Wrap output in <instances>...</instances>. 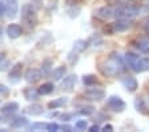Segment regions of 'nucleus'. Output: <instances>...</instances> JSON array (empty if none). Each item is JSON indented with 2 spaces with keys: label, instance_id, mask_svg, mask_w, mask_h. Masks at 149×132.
<instances>
[{
  "label": "nucleus",
  "instance_id": "nucleus-26",
  "mask_svg": "<svg viewBox=\"0 0 149 132\" xmlns=\"http://www.w3.org/2000/svg\"><path fill=\"white\" fill-rule=\"evenodd\" d=\"M83 83L85 85H93V84H96L97 83V79L95 75H85L83 78Z\"/></svg>",
  "mask_w": 149,
  "mask_h": 132
},
{
  "label": "nucleus",
  "instance_id": "nucleus-39",
  "mask_svg": "<svg viewBox=\"0 0 149 132\" xmlns=\"http://www.w3.org/2000/svg\"><path fill=\"white\" fill-rule=\"evenodd\" d=\"M144 29H145V32H146V34L149 35V22H148V23H146V24H145V28H144Z\"/></svg>",
  "mask_w": 149,
  "mask_h": 132
},
{
  "label": "nucleus",
  "instance_id": "nucleus-12",
  "mask_svg": "<svg viewBox=\"0 0 149 132\" xmlns=\"http://www.w3.org/2000/svg\"><path fill=\"white\" fill-rule=\"evenodd\" d=\"M130 27V22L128 19H118L112 24V31L113 32H123Z\"/></svg>",
  "mask_w": 149,
  "mask_h": 132
},
{
  "label": "nucleus",
  "instance_id": "nucleus-40",
  "mask_svg": "<svg viewBox=\"0 0 149 132\" xmlns=\"http://www.w3.org/2000/svg\"><path fill=\"white\" fill-rule=\"evenodd\" d=\"M61 128H63V129H65V131H71V129H72V128H71V127H69V126H63Z\"/></svg>",
  "mask_w": 149,
  "mask_h": 132
},
{
  "label": "nucleus",
  "instance_id": "nucleus-31",
  "mask_svg": "<svg viewBox=\"0 0 149 132\" xmlns=\"http://www.w3.org/2000/svg\"><path fill=\"white\" fill-rule=\"evenodd\" d=\"M43 128H47V124L44 123H35L31 126V129H43Z\"/></svg>",
  "mask_w": 149,
  "mask_h": 132
},
{
  "label": "nucleus",
  "instance_id": "nucleus-42",
  "mask_svg": "<svg viewBox=\"0 0 149 132\" xmlns=\"http://www.w3.org/2000/svg\"><path fill=\"white\" fill-rule=\"evenodd\" d=\"M137 1H140V0H128V3H137Z\"/></svg>",
  "mask_w": 149,
  "mask_h": 132
},
{
  "label": "nucleus",
  "instance_id": "nucleus-17",
  "mask_svg": "<svg viewBox=\"0 0 149 132\" xmlns=\"http://www.w3.org/2000/svg\"><path fill=\"white\" fill-rule=\"evenodd\" d=\"M67 103H68V98H59V99H56V100L49 101L48 103V108L49 110H56V108H60L63 105H65Z\"/></svg>",
  "mask_w": 149,
  "mask_h": 132
},
{
  "label": "nucleus",
  "instance_id": "nucleus-27",
  "mask_svg": "<svg viewBox=\"0 0 149 132\" xmlns=\"http://www.w3.org/2000/svg\"><path fill=\"white\" fill-rule=\"evenodd\" d=\"M136 108H137V111L145 113L146 104H145V101H144V99H137V100H136Z\"/></svg>",
  "mask_w": 149,
  "mask_h": 132
},
{
  "label": "nucleus",
  "instance_id": "nucleus-36",
  "mask_svg": "<svg viewBox=\"0 0 149 132\" xmlns=\"http://www.w3.org/2000/svg\"><path fill=\"white\" fill-rule=\"evenodd\" d=\"M72 116H73L72 113H65V115H61V119L63 120H68V119H71Z\"/></svg>",
  "mask_w": 149,
  "mask_h": 132
},
{
  "label": "nucleus",
  "instance_id": "nucleus-23",
  "mask_svg": "<svg viewBox=\"0 0 149 132\" xmlns=\"http://www.w3.org/2000/svg\"><path fill=\"white\" fill-rule=\"evenodd\" d=\"M28 124V120L25 117H16L12 123H11V127L12 128H20V127H25Z\"/></svg>",
  "mask_w": 149,
  "mask_h": 132
},
{
  "label": "nucleus",
  "instance_id": "nucleus-2",
  "mask_svg": "<svg viewBox=\"0 0 149 132\" xmlns=\"http://www.w3.org/2000/svg\"><path fill=\"white\" fill-rule=\"evenodd\" d=\"M22 22L24 23L27 27L33 28L37 24V15H36V10L32 6H23L22 8Z\"/></svg>",
  "mask_w": 149,
  "mask_h": 132
},
{
  "label": "nucleus",
  "instance_id": "nucleus-8",
  "mask_svg": "<svg viewBox=\"0 0 149 132\" xmlns=\"http://www.w3.org/2000/svg\"><path fill=\"white\" fill-rule=\"evenodd\" d=\"M76 82H77V76L76 75H68L67 78H64V80H63L61 88L67 92H71L72 89H73L74 84H76Z\"/></svg>",
  "mask_w": 149,
  "mask_h": 132
},
{
  "label": "nucleus",
  "instance_id": "nucleus-4",
  "mask_svg": "<svg viewBox=\"0 0 149 132\" xmlns=\"http://www.w3.org/2000/svg\"><path fill=\"white\" fill-rule=\"evenodd\" d=\"M107 105L111 108L112 111H115V112H123V111L127 108L125 105L124 100L120 98V96H109L108 98V101H107Z\"/></svg>",
  "mask_w": 149,
  "mask_h": 132
},
{
  "label": "nucleus",
  "instance_id": "nucleus-32",
  "mask_svg": "<svg viewBox=\"0 0 149 132\" xmlns=\"http://www.w3.org/2000/svg\"><path fill=\"white\" fill-rule=\"evenodd\" d=\"M60 127L56 124V123H51V124H47V129L48 131H51V132H55V131H57Z\"/></svg>",
  "mask_w": 149,
  "mask_h": 132
},
{
  "label": "nucleus",
  "instance_id": "nucleus-7",
  "mask_svg": "<svg viewBox=\"0 0 149 132\" xmlns=\"http://www.w3.org/2000/svg\"><path fill=\"white\" fill-rule=\"evenodd\" d=\"M121 84L124 85V88L129 92H134L137 88H139V83H137V80L134 78H132V76H125V78H123Z\"/></svg>",
  "mask_w": 149,
  "mask_h": 132
},
{
  "label": "nucleus",
  "instance_id": "nucleus-13",
  "mask_svg": "<svg viewBox=\"0 0 149 132\" xmlns=\"http://www.w3.org/2000/svg\"><path fill=\"white\" fill-rule=\"evenodd\" d=\"M132 69L136 71V72H144V71H148L149 69V57L139 59L136 61V64L132 67Z\"/></svg>",
  "mask_w": 149,
  "mask_h": 132
},
{
  "label": "nucleus",
  "instance_id": "nucleus-16",
  "mask_svg": "<svg viewBox=\"0 0 149 132\" xmlns=\"http://www.w3.org/2000/svg\"><path fill=\"white\" fill-rule=\"evenodd\" d=\"M134 47L139 48L141 52H145V54H148V52H149V39L148 38L139 39L137 41H134Z\"/></svg>",
  "mask_w": 149,
  "mask_h": 132
},
{
  "label": "nucleus",
  "instance_id": "nucleus-6",
  "mask_svg": "<svg viewBox=\"0 0 149 132\" xmlns=\"http://www.w3.org/2000/svg\"><path fill=\"white\" fill-rule=\"evenodd\" d=\"M6 12L8 17L13 19L19 12V3L17 0H6Z\"/></svg>",
  "mask_w": 149,
  "mask_h": 132
},
{
  "label": "nucleus",
  "instance_id": "nucleus-22",
  "mask_svg": "<svg viewBox=\"0 0 149 132\" xmlns=\"http://www.w3.org/2000/svg\"><path fill=\"white\" fill-rule=\"evenodd\" d=\"M53 84L52 83H45V84H43L41 85L37 91H39V95H48V94H51V92L53 91Z\"/></svg>",
  "mask_w": 149,
  "mask_h": 132
},
{
  "label": "nucleus",
  "instance_id": "nucleus-43",
  "mask_svg": "<svg viewBox=\"0 0 149 132\" xmlns=\"http://www.w3.org/2000/svg\"><path fill=\"white\" fill-rule=\"evenodd\" d=\"M107 1H109V3H115L116 0H107Z\"/></svg>",
  "mask_w": 149,
  "mask_h": 132
},
{
  "label": "nucleus",
  "instance_id": "nucleus-21",
  "mask_svg": "<svg viewBox=\"0 0 149 132\" xmlns=\"http://www.w3.org/2000/svg\"><path fill=\"white\" fill-rule=\"evenodd\" d=\"M137 60H139V56H137L134 52H127V54H125V61L128 63V66H129L130 68L136 64Z\"/></svg>",
  "mask_w": 149,
  "mask_h": 132
},
{
  "label": "nucleus",
  "instance_id": "nucleus-28",
  "mask_svg": "<svg viewBox=\"0 0 149 132\" xmlns=\"http://www.w3.org/2000/svg\"><path fill=\"white\" fill-rule=\"evenodd\" d=\"M93 111H95V108L92 107V105H89V107H84V108H81L80 111H79V113L80 115H92L93 113Z\"/></svg>",
  "mask_w": 149,
  "mask_h": 132
},
{
  "label": "nucleus",
  "instance_id": "nucleus-9",
  "mask_svg": "<svg viewBox=\"0 0 149 132\" xmlns=\"http://www.w3.org/2000/svg\"><path fill=\"white\" fill-rule=\"evenodd\" d=\"M96 15L99 16L100 19L108 20V19H111V17H113V16H115V10H113L112 7H109V6H105V7L99 8V10H97V12H96Z\"/></svg>",
  "mask_w": 149,
  "mask_h": 132
},
{
  "label": "nucleus",
  "instance_id": "nucleus-3",
  "mask_svg": "<svg viewBox=\"0 0 149 132\" xmlns=\"http://www.w3.org/2000/svg\"><path fill=\"white\" fill-rule=\"evenodd\" d=\"M139 13L140 8L137 6H120L115 10V16H117L120 19H129V17H133Z\"/></svg>",
  "mask_w": 149,
  "mask_h": 132
},
{
  "label": "nucleus",
  "instance_id": "nucleus-30",
  "mask_svg": "<svg viewBox=\"0 0 149 132\" xmlns=\"http://www.w3.org/2000/svg\"><path fill=\"white\" fill-rule=\"evenodd\" d=\"M74 127H76L77 129H85L87 128V120H79Z\"/></svg>",
  "mask_w": 149,
  "mask_h": 132
},
{
  "label": "nucleus",
  "instance_id": "nucleus-5",
  "mask_svg": "<svg viewBox=\"0 0 149 132\" xmlns=\"http://www.w3.org/2000/svg\"><path fill=\"white\" fill-rule=\"evenodd\" d=\"M85 96H87L89 100H96V101H100L102 99L105 98V92L100 89V88H89L85 91Z\"/></svg>",
  "mask_w": 149,
  "mask_h": 132
},
{
  "label": "nucleus",
  "instance_id": "nucleus-15",
  "mask_svg": "<svg viewBox=\"0 0 149 132\" xmlns=\"http://www.w3.org/2000/svg\"><path fill=\"white\" fill-rule=\"evenodd\" d=\"M17 110H19V104L16 103V101H9V103L1 105V108H0V112L3 113V115H8V113L16 112Z\"/></svg>",
  "mask_w": 149,
  "mask_h": 132
},
{
  "label": "nucleus",
  "instance_id": "nucleus-38",
  "mask_svg": "<svg viewBox=\"0 0 149 132\" xmlns=\"http://www.w3.org/2000/svg\"><path fill=\"white\" fill-rule=\"evenodd\" d=\"M99 126H97V124H95V126H92V127H91V128H89V131L91 132H97V131H99Z\"/></svg>",
  "mask_w": 149,
  "mask_h": 132
},
{
  "label": "nucleus",
  "instance_id": "nucleus-14",
  "mask_svg": "<svg viewBox=\"0 0 149 132\" xmlns=\"http://www.w3.org/2000/svg\"><path fill=\"white\" fill-rule=\"evenodd\" d=\"M23 29L19 24H9L8 28H7V34H8L9 39H17L20 35H22Z\"/></svg>",
  "mask_w": 149,
  "mask_h": 132
},
{
  "label": "nucleus",
  "instance_id": "nucleus-41",
  "mask_svg": "<svg viewBox=\"0 0 149 132\" xmlns=\"http://www.w3.org/2000/svg\"><path fill=\"white\" fill-rule=\"evenodd\" d=\"M4 59H6V54H0V63H1Z\"/></svg>",
  "mask_w": 149,
  "mask_h": 132
},
{
  "label": "nucleus",
  "instance_id": "nucleus-34",
  "mask_svg": "<svg viewBox=\"0 0 149 132\" xmlns=\"http://www.w3.org/2000/svg\"><path fill=\"white\" fill-rule=\"evenodd\" d=\"M4 13H6V3L0 1V17H3Z\"/></svg>",
  "mask_w": 149,
  "mask_h": 132
},
{
  "label": "nucleus",
  "instance_id": "nucleus-1",
  "mask_svg": "<svg viewBox=\"0 0 149 132\" xmlns=\"http://www.w3.org/2000/svg\"><path fill=\"white\" fill-rule=\"evenodd\" d=\"M124 60L117 52H112L109 55V59L105 61H101L99 64V69L100 72L104 76H108V78H113L116 76L118 72H121L124 69Z\"/></svg>",
  "mask_w": 149,
  "mask_h": 132
},
{
  "label": "nucleus",
  "instance_id": "nucleus-33",
  "mask_svg": "<svg viewBox=\"0 0 149 132\" xmlns=\"http://www.w3.org/2000/svg\"><path fill=\"white\" fill-rule=\"evenodd\" d=\"M9 64H11V63H9L8 60H6V59H4L3 61L0 63V71H6V69H7V67H8Z\"/></svg>",
  "mask_w": 149,
  "mask_h": 132
},
{
  "label": "nucleus",
  "instance_id": "nucleus-25",
  "mask_svg": "<svg viewBox=\"0 0 149 132\" xmlns=\"http://www.w3.org/2000/svg\"><path fill=\"white\" fill-rule=\"evenodd\" d=\"M37 95H39V91H36L35 88H25L24 89V96L27 100H32V99H36Z\"/></svg>",
  "mask_w": 149,
  "mask_h": 132
},
{
  "label": "nucleus",
  "instance_id": "nucleus-11",
  "mask_svg": "<svg viewBox=\"0 0 149 132\" xmlns=\"http://www.w3.org/2000/svg\"><path fill=\"white\" fill-rule=\"evenodd\" d=\"M40 78H41V72L36 68H29L27 72H25V80H27L28 83H32V84L39 82Z\"/></svg>",
  "mask_w": 149,
  "mask_h": 132
},
{
  "label": "nucleus",
  "instance_id": "nucleus-29",
  "mask_svg": "<svg viewBox=\"0 0 149 132\" xmlns=\"http://www.w3.org/2000/svg\"><path fill=\"white\" fill-rule=\"evenodd\" d=\"M31 6L33 7L36 11H39V10H41V8H43V3H41V0H32Z\"/></svg>",
  "mask_w": 149,
  "mask_h": 132
},
{
  "label": "nucleus",
  "instance_id": "nucleus-19",
  "mask_svg": "<svg viewBox=\"0 0 149 132\" xmlns=\"http://www.w3.org/2000/svg\"><path fill=\"white\" fill-rule=\"evenodd\" d=\"M65 73H67V68H65L64 66H60L52 72V79L55 82H59V80H61L65 76Z\"/></svg>",
  "mask_w": 149,
  "mask_h": 132
},
{
  "label": "nucleus",
  "instance_id": "nucleus-10",
  "mask_svg": "<svg viewBox=\"0 0 149 132\" xmlns=\"http://www.w3.org/2000/svg\"><path fill=\"white\" fill-rule=\"evenodd\" d=\"M22 72H23V64L16 63L15 66L11 68V71H9V80L13 83L17 82L19 79L22 78Z\"/></svg>",
  "mask_w": 149,
  "mask_h": 132
},
{
  "label": "nucleus",
  "instance_id": "nucleus-18",
  "mask_svg": "<svg viewBox=\"0 0 149 132\" xmlns=\"http://www.w3.org/2000/svg\"><path fill=\"white\" fill-rule=\"evenodd\" d=\"M88 45V41H84V40H76L73 44V48H72V54H80V52H83L85 48H87Z\"/></svg>",
  "mask_w": 149,
  "mask_h": 132
},
{
  "label": "nucleus",
  "instance_id": "nucleus-37",
  "mask_svg": "<svg viewBox=\"0 0 149 132\" xmlns=\"http://www.w3.org/2000/svg\"><path fill=\"white\" fill-rule=\"evenodd\" d=\"M102 131H105V132H112V131H113V127L109 126V124H108V126H105L104 128H102Z\"/></svg>",
  "mask_w": 149,
  "mask_h": 132
},
{
  "label": "nucleus",
  "instance_id": "nucleus-35",
  "mask_svg": "<svg viewBox=\"0 0 149 132\" xmlns=\"http://www.w3.org/2000/svg\"><path fill=\"white\" fill-rule=\"evenodd\" d=\"M6 94H8V88L6 85L0 84V95H6Z\"/></svg>",
  "mask_w": 149,
  "mask_h": 132
},
{
  "label": "nucleus",
  "instance_id": "nucleus-20",
  "mask_svg": "<svg viewBox=\"0 0 149 132\" xmlns=\"http://www.w3.org/2000/svg\"><path fill=\"white\" fill-rule=\"evenodd\" d=\"M25 111L32 116H39L43 113V105L41 104H32L31 107H28Z\"/></svg>",
  "mask_w": 149,
  "mask_h": 132
},
{
  "label": "nucleus",
  "instance_id": "nucleus-24",
  "mask_svg": "<svg viewBox=\"0 0 149 132\" xmlns=\"http://www.w3.org/2000/svg\"><path fill=\"white\" fill-rule=\"evenodd\" d=\"M51 66H52V60L51 59H47L43 61V64H41V75L47 76V75H49L51 73Z\"/></svg>",
  "mask_w": 149,
  "mask_h": 132
},
{
  "label": "nucleus",
  "instance_id": "nucleus-44",
  "mask_svg": "<svg viewBox=\"0 0 149 132\" xmlns=\"http://www.w3.org/2000/svg\"><path fill=\"white\" fill-rule=\"evenodd\" d=\"M0 36H1V27H0Z\"/></svg>",
  "mask_w": 149,
  "mask_h": 132
}]
</instances>
